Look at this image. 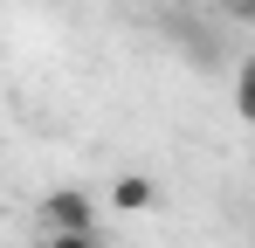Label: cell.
<instances>
[{
	"label": "cell",
	"mask_w": 255,
	"mask_h": 248,
	"mask_svg": "<svg viewBox=\"0 0 255 248\" xmlns=\"http://www.w3.org/2000/svg\"><path fill=\"white\" fill-rule=\"evenodd\" d=\"M42 228L48 235H97V200L83 186H55L42 200Z\"/></svg>",
	"instance_id": "1"
},
{
	"label": "cell",
	"mask_w": 255,
	"mask_h": 248,
	"mask_svg": "<svg viewBox=\"0 0 255 248\" xmlns=\"http://www.w3.org/2000/svg\"><path fill=\"white\" fill-rule=\"evenodd\" d=\"M152 200H159V186H152L145 172H125V179L111 186V207H118V214H145Z\"/></svg>",
	"instance_id": "2"
},
{
	"label": "cell",
	"mask_w": 255,
	"mask_h": 248,
	"mask_svg": "<svg viewBox=\"0 0 255 248\" xmlns=\"http://www.w3.org/2000/svg\"><path fill=\"white\" fill-rule=\"evenodd\" d=\"M42 248H104L97 235H42Z\"/></svg>",
	"instance_id": "3"
}]
</instances>
